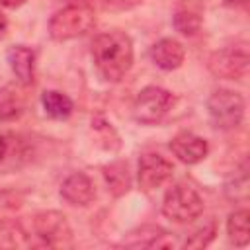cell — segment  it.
<instances>
[{
  "instance_id": "10",
  "label": "cell",
  "mask_w": 250,
  "mask_h": 250,
  "mask_svg": "<svg viewBox=\"0 0 250 250\" xmlns=\"http://www.w3.org/2000/svg\"><path fill=\"white\" fill-rule=\"evenodd\" d=\"M94 195H96L94 184L82 172L70 174L61 186V197L70 205H88L94 199Z\"/></svg>"
},
{
  "instance_id": "8",
  "label": "cell",
  "mask_w": 250,
  "mask_h": 250,
  "mask_svg": "<svg viewBox=\"0 0 250 250\" xmlns=\"http://www.w3.org/2000/svg\"><path fill=\"white\" fill-rule=\"evenodd\" d=\"M174 166L168 158L158 152H145L139 160V186L143 189H156L172 178Z\"/></svg>"
},
{
  "instance_id": "19",
  "label": "cell",
  "mask_w": 250,
  "mask_h": 250,
  "mask_svg": "<svg viewBox=\"0 0 250 250\" xmlns=\"http://www.w3.org/2000/svg\"><path fill=\"white\" fill-rule=\"evenodd\" d=\"M215 232H217V227H215V221H207L203 223L199 229H195L184 242L186 248H203L207 246L213 238H215Z\"/></svg>"
},
{
  "instance_id": "14",
  "label": "cell",
  "mask_w": 250,
  "mask_h": 250,
  "mask_svg": "<svg viewBox=\"0 0 250 250\" xmlns=\"http://www.w3.org/2000/svg\"><path fill=\"white\" fill-rule=\"evenodd\" d=\"M227 234L234 246H246L250 242V213L248 209H236L227 219Z\"/></svg>"
},
{
  "instance_id": "6",
  "label": "cell",
  "mask_w": 250,
  "mask_h": 250,
  "mask_svg": "<svg viewBox=\"0 0 250 250\" xmlns=\"http://www.w3.org/2000/svg\"><path fill=\"white\" fill-rule=\"evenodd\" d=\"M248 62L250 57L244 47H225L211 53L207 66L217 78L240 80L248 72Z\"/></svg>"
},
{
  "instance_id": "2",
  "label": "cell",
  "mask_w": 250,
  "mask_h": 250,
  "mask_svg": "<svg viewBox=\"0 0 250 250\" xmlns=\"http://www.w3.org/2000/svg\"><path fill=\"white\" fill-rule=\"evenodd\" d=\"M96 25V14L86 4H70L49 20V35L55 41H68L86 35Z\"/></svg>"
},
{
  "instance_id": "18",
  "label": "cell",
  "mask_w": 250,
  "mask_h": 250,
  "mask_svg": "<svg viewBox=\"0 0 250 250\" xmlns=\"http://www.w3.org/2000/svg\"><path fill=\"white\" fill-rule=\"evenodd\" d=\"M172 23H174L176 31H180L182 35H188V37L195 35L201 29V18L195 12H191V10H180V12H176Z\"/></svg>"
},
{
  "instance_id": "7",
  "label": "cell",
  "mask_w": 250,
  "mask_h": 250,
  "mask_svg": "<svg viewBox=\"0 0 250 250\" xmlns=\"http://www.w3.org/2000/svg\"><path fill=\"white\" fill-rule=\"evenodd\" d=\"M33 230L43 244L53 248H64L72 244V232L64 215L57 211H43L33 217Z\"/></svg>"
},
{
  "instance_id": "11",
  "label": "cell",
  "mask_w": 250,
  "mask_h": 250,
  "mask_svg": "<svg viewBox=\"0 0 250 250\" xmlns=\"http://www.w3.org/2000/svg\"><path fill=\"white\" fill-rule=\"evenodd\" d=\"M174 240L168 236V232L154 225H145L127 234L123 238V246L129 248H170Z\"/></svg>"
},
{
  "instance_id": "9",
  "label": "cell",
  "mask_w": 250,
  "mask_h": 250,
  "mask_svg": "<svg viewBox=\"0 0 250 250\" xmlns=\"http://www.w3.org/2000/svg\"><path fill=\"white\" fill-rule=\"evenodd\" d=\"M170 150L174 152V156L180 162L197 164L207 156L209 145H207V141L203 137H197V135H193L189 131H182L170 141Z\"/></svg>"
},
{
  "instance_id": "15",
  "label": "cell",
  "mask_w": 250,
  "mask_h": 250,
  "mask_svg": "<svg viewBox=\"0 0 250 250\" xmlns=\"http://www.w3.org/2000/svg\"><path fill=\"white\" fill-rule=\"evenodd\" d=\"M104 178L107 182V189L115 197H121L131 189V174L125 162H113L109 166H104Z\"/></svg>"
},
{
  "instance_id": "22",
  "label": "cell",
  "mask_w": 250,
  "mask_h": 250,
  "mask_svg": "<svg viewBox=\"0 0 250 250\" xmlns=\"http://www.w3.org/2000/svg\"><path fill=\"white\" fill-rule=\"evenodd\" d=\"M6 150H8V143H6V139L0 135V162H2L4 156H6Z\"/></svg>"
},
{
  "instance_id": "20",
  "label": "cell",
  "mask_w": 250,
  "mask_h": 250,
  "mask_svg": "<svg viewBox=\"0 0 250 250\" xmlns=\"http://www.w3.org/2000/svg\"><path fill=\"white\" fill-rule=\"evenodd\" d=\"M25 0H0V6L4 8H20Z\"/></svg>"
},
{
  "instance_id": "17",
  "label": "cell",
  "mask_w": 250,
  "mask_h": 250,
  "mask_svg": "<svg viewBox=\"0 0 250 250\" xmlns=\"http://www.w3.org/2000/svg\"><path fill=\"white\" fill-rule=\"evenodd\" d=\"M23 109V94L14 86L6 84L0 88V119H14Z\"/></svg>"
},
{
  "instance_id": "4",
  "label": "cell",
  "mask_w": 250,
  "mask_h": 250,
  "mask_svg": "<svg viewBox=\"0 0 250 250\" xmlns=\"http://www.w3.org/2000/svg\"><path fill=\"white\" fill-rule=\"evenodd\" d=\"M207 109L213 125L221 131H230L240 125L244 117V100L238 92L219 88L207 100Z\"/></svg>"
},
{
  "instance_id": "5",
  "label": "cell",
  "mask_w": 250,
  "mask_h": 250,
  "mask_svg": "<svg viewBox=\"0 0 250 250\" xmlns=\"http://www.w3.org/2000/svg\"><path fill=\"white\" fill-rule=\"evenodd\" d=\"M174 104V96L160 88V86H146L139 92L135 105H133V115L139 123L145 125H152L158 123L172 107Z\"/></svg>"
},
{
  "instance_id": "16",
  "label": "cell",
  "mask_w": 250,
  "mask_h": 250,
  "mask_svg": "<svg viewBox=\"0 0 250 250\" xmlns=\"http://www.w3.org/2000/svg\"><path fill=\"white\" fill-rule=\"evenodd\" d=\"M41 104H43V109L49 117L53 119H66L70 113H72V100L68 96H64L62 92H57V90H47L41 94Z\"/></svg>"
},
{
  "instance_id": "21",
  "label": "cell",
  "mask_w": 250,
  "mask_h": 250,
  "mask_svg": "<svg viewBox=\"0 0 250 250\" xmlns=\"http://www.w3.org/2000/svg\"><path fill=\"white\" fill-rule=\"evenodd\" d=\"M6 31H8V20H6V16L0 12V39L6 35Z\"/></svg>"
},
{
  "instance_id": "12",
  "label": "cell",
  "mask_w": 250,
  "mask_h": 250,
  "mask_svg": "<svg viewBox=\"0 0 250 250\" xmlns=\"http://www.w3.org/2000/svg\"><path fill=\"white\" fill-rule=\"evenodd\" d=\"M186 57V51L180 41L176 39H160L150 47V59L152 62L162 70H176L182 66Z\"/></svg>"
},
{
  "instance_id": "1",
  "label": "cell",
  "mask_w": 250,
  "mask_h": 250,
  "mask_svg": "<svg viewBox=\"0 0 250 250\" xmlns=\"http://www.w3.org/2000/svg\"><path fill=\"white\" fill-rule=\"evenodd\" d=\"M92 57L100 74L109 82H119L133 64V43L123 31H105L92 41Z\"/></svg>"
},
{
  "instance_id": "3",
  "label": "cell",
  "mask_w": 250,
  "mask_h": 250,
  "mask_svg": "<svg viewBox=\"0 0 250 250\" xmlns=\"http://www.w3.org/2000/svg\"><path fill=\"white\" fill-rule=\"evenodd\" d=\"M162 213L176 223H189L203 213V199L195 188L178 182L164 193Z\"/></svg>"
},
{
  "instance_id": "13",
  "label": "cell",
  "mask_w": 250,
  "mask_h": 250,
  "mask_svg": "<svg viewBox=\"0 0 250 250\" xmlns=\"http://www.w3.org/2000/svg\"><path fill=\"white\" fill-rule=\"evenodd\" d=\"M8 62L18 82L29 86L35 76V55L25 45H14L8 49Z\"/></svg>"
}]
</instances>
